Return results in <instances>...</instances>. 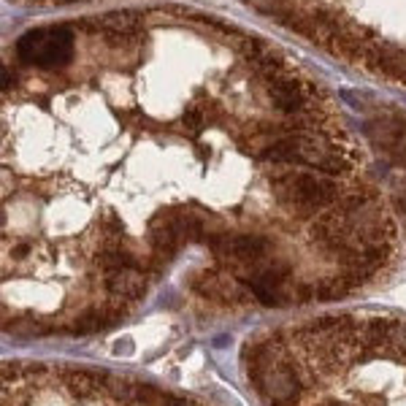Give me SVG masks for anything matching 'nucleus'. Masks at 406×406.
Here are the masks:
<instances>
[{
	"label": "nucleus",
	"mask_w": 406,
	"mask_h": 406,
	"mask_svg": "<svg viewBox=\"0 0 406 406\" xmlns=\"http://www.w3.org/2000/svg\"><path fill=\"white\" fill-rule=\"evenodd\" d=\"M57 3H71V0H57Z\"/></svg>",
	"instance_id": "obj_4"
},
{
	"label": "nucleus",
	"mask_w": 406,
	"mask_h": 406,
	"mask_svg": "<svg viewBox=\"0 0 406 406\" xmlns=\"http://www.w3.org/2000/svg\"><path fill=\"white\" fill-rule=\"evenodd\" d=\"M184 128H187L190 133H198V131L203 128V111L195 109V106L187 109V111H184Z\"/></svg>",
	"instance_id": "obj_3"
},
{
	"label": "nucleus",
	"mask_w": 406,
	"mask_h": 406,
	"mask_svg": "<svg viewBox=\"0 0 406 406\" xmlns=\"http://www.w3.org/2000/svg\"><path fill=\"white\" fill-rule=\"evenodd\" d=\"M16 54L41 68H60L74 57V33L68 27H38L19 38Z\"/></svg>",
	"instance_id": "obj_1"
},
{
	"label": "nucleus",
	"mask_w": 406,
	"mask_h": 406,
	"mask_svg": "<svg viewBox=\"0 0 406 406\" xmlns=\"http://www.w3.org/2000/svg\"><path fill=\"white\" fill-rule=\"evenodd\" d=\"M103 287L111 298H141L146 290V271L120 269L114 273H103Z\"/></svg>",
	"instance_id": "obj_2"
}]
</instances>
